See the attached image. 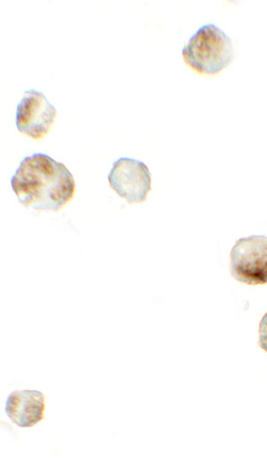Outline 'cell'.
I'll return each instance as SVG.
<instances>
[{
  "instance_id": "6da1fadb",
  "label": "cell",
  "mask_w": 267,
  "mask_h": 471,
  "mask_svg": "<svg viewBox=\"0 0 267 471\" xmlns=\"http://www.w3.org/2000/svg\"><path fill=\"white\" fill-rule=\"evenodd\" d=\"M11 187L22 206L44 211H59L76 192L74 177L64 164L41 152L21 159Z\"/></svg>"
},
{
  "instance_id": "7a4b0ae2",
  "label": "cell",
  "mask_w": 267,
  "mask_h": 471,
  "mask_svg": "<svg viewBox=\"0 0 267 471\" xmlns=\"http://www.w3.org/2000/svg\"><path fill=\"white\" fill-rule=\"evenodd\" d=\"M182 56L194 72L214 76L232 62L234 47L222 29L214 23H206L190 37L182 50Z\"/></svg>"
},
{
  "instance_id": "3957f363",
  "label": "cell",
  "mask_w": 267,
  "mask_h": 471,
  "mask_svg": "<svg viewBox=\"0 0 267 471\" xmlns=\"http://www.w3.org/2000/svg\"><path fill=\"white\" fill-rule=\"evenodd\" d=\"M232 277L247 285L267 283V237L251 235L236 240L231 251Z\"/></svg>"
},
{
  "instance_id": "277c9868",
  "label": "cell",
  "mask_w": 267,
  "mask_h": 471,
  "mask_svg": "<svg viewBox=\"0 0 267 471\" xmlns=\"http://www.w3.org/2000/svg\"><path fill=\"white\" fill-rule=\"evenodd\" d=\"M109 186L129 204L142 203L151 190V175L142 161L121 157L116 159L108 175Z\"/></svg>"
},
{
  "instance_id": "5b68a950",
  "label": "cell",
  "mask_w": 267,
  "mask_h": 471,
  "mask_svg": "<svg viewBox=\"0 0 267 471\" xmlns=\"http://www.w3.org/2000/svg\"><path fill=\"white\" fill-rule=\"evenodd\" d=\"M56 110L42 92L24 91L16 108L15 123L18 130L34 140H42L51 130Z\"/></svg>"
},
{
  "instance_id": "8992f818",
  "label": "cell",
  "mask_w": 267,
  "mask_h": 471,
  "mask_svg": "<svg viewBox=\"0 0 267 471\" xmlns=\"http://www.w3.org/2000/svg\"><path fill=\"white\" fill-rule=\"evenodd\" d=\"M44 395L37 390H15L6 398L4 412L12 423L31 427L39 423L44 413Z\"/></svg>"
},
{
  "instance_id": "52a82bcc",
  "label": "cell",
  "mask_w": 267,
  "mask_h": 471,
  "mask_svg": "<svg viewBox=\"0 0 267 471\" xmlns=\"http://www.w3.org/2000/svg\"><path fill=\"white\" fill-rule=\"evenodd\" d=\"M258 335L259 345L267 353V313L261 319Z\"/></svg>"
}]
</instances>
